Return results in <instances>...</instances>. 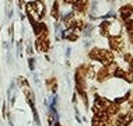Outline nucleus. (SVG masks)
Instances as JSON below:
<instances>
[{
  "instance_id": "nucleus-1",
  "label": "nucleus",
  "mask_w": 133,
  "mask_h": 126,
  "mask_svg": "<svg viewBox=\"0 0 133 126\" xmlns=\"http://www.w3.org/2000/svg\"><path fill=\"white\" fill-rule=\"evenodd\" d=\"M108 44L112 52L122 53L125 49V41L122 38V35H109L108 37Z\"/></svg>"
},
{
  "instance_id": "nucleus-2",
  "label": "nucleus",
  "mask_w": 133,
  "mask_h": 126,
  "mask_svg": "<svg viewBox=\"0 0 133 126\" xmlns=\"http://www.w3.org/2000/svg\"><path fill=\"white\" fill-rule=\"evenodd\" d=\"M97 60H98L101 64H104V66H107V64H109L111 62H115L114 52L112 50H108V49H99Z\"/></svg>"
},
{
  "instance_id": "nucleus-3",
  "label": "nucleus",
  "mask_w": 133,
  "mask_h": 126,
  "mask_svg": "<svg viewBox=\"0 0 133 126\" xmlns=\"http://www.w3.org/2000/svg\"><path fill=\"white\" fill-rule=\"evenodd\" d=\"M133 122V112L128 111V112H122L118 115L116 118V126H129Z\"/></svg>"
},
{
  "instance_id": "nucleus-4",
  "label": "nucleus",
  "mask_w": 133,
  "mask_h": 126,
  "mask_svg": "<svg viewBox=\"0 0 133 126\" xmlns=\"http://www.w3.org/2000/svg\"><path fill=\"white\" fill-rule=\"evenodd\" d=\"M35 48L39 53H46L51 48V42H49L48 37H39L35 41Z\"/></svg>"
},
{
  "instance_id": "nucleus-5",
  "label": "nucleus",
  "mask_w": 133,
  "mask_h": 126,
  "mask_svg": "<svg viewBox=\"0 0 133 126\" xmlns=\"http://www.w3.org/2000/svg\"><path fill=\"white\" fill-rule=\"evenodd\" d=\"M108 105H109V101L104 97L95 94V101H94V107H92V112L95 111H101V109H107Z\"/></svg>"
},
{
  "instance_id": "nucleus-6",
  "label": "nucleus",
  "mask_w": 133,
  "mask_h": 126,
  "mask_svg": "<svg viewBox=\"0 0 133 126\" xmlns=\"http://www.w3.org/2000/svg\"><path fill=\"white\" fill-rule=\"evenodd\" d=\"M71 7H73L74 13H85L88 9V0H73L71 3Z\"/></svg>"
},
{
  "instance_id": "nucleus-7",
  "label": "nucleus",
  "mask_w": 133,
  "mask_h": 126,
  "mask_svg": "<svg viewBox=\"0 0 133 126\" xmlns=\"http://www.w3.org/2000/svg\"><path fill=\"white\" fill-rule=\"evenodd\" d=\"M119 16H121V18L123 20V21L132 18V16H133V7H132V4L122 6L121 9H119Z\"/></svg>"
},
{
  "instance_id": "nucleus-8",
  "label": "nucleus",
  "mask_w": 133,
  "mask_h": 126,
  "mask_svg": "<svg viewBox=\"0 0 133 126\" xmlns=\"http://www.w3.org/2000/svg\"><path fill=\"white\" fill-rule=\"evenodd\" d=\"M105 111L109 114V116H112V115H116L118 112H121V105L114 101V102H109V105H108V108Z\"/></svg>"
},
{
  "instance_id": "nucleus-9",
  "label": "nucleus",
  "mask_w": 133,
  "mask_h": 126,
  "mask_svg": "<svg viewBox=\"0 0 133 126\" xmlns=\"http://www.w3.org/2000/svg\"><path fill=\"white\" fill-rule=\"evenodd\" d=\"M99 34L102 37H109V21H102L99 24Z\"/></svg>"
},
{
  "instance_id": "nucleus-10",
  "label": "nucleus",
  "mask_w": 133,
  "mask_h": 126,
  "mask_svg": "<svg viewBox=\"0 0 133 126\" xmlns=\"http://www.w3.org/2000/svg\"><path fill=\"white\" fill-rule=\"evenodd\" d=\"M109 77H111V76L108 74V71H107L105 67H102V69L95 74V78H97V80H98L99 83H104V81L107 80V78H109Z\"/></svg>"
},
{
  "instance_id": "nucleus-11",
  "label": "nucleus",
  "mask_w": 133,
  "mask_h": 126,
  "mask_svg": "<svg viewBox=\"0 0 133 126\" xmlns=\"http://www.w3.org/2000/svg\"><path fill=\"white\" fill-rule=\"evenodd\" d=\"M118 67H119V66H118L115 62H111L109 64H107V66H105V69H107V71H108V74H109V76H114V73L118 70Z\"/></svg>"
},
{
  "instance_id": "nucleus-12",
  "label": "nucleus",
  "mask_w": 133,
  "mask_h": 126,
  "mask_svg": "<svg viewBox=\"0 0 133 126\" xmlns=\"http://www.w3.org/2000/svg\"><path fill=\"white\" fill-rule=\"evenodd\" d=\"M59 14H60L59 13V2L56 0V2L53 3V6H52V17L55 20H59Z\"/></svg>"
},
{
  "instance_id": "nucleus-13",
  "label": "nucleus",
  "mask_w": 133,
  "mask_h": 126,
  "mask_svg": "<svg viewBox=\"0 0 133 126\" xmlns=\"http://www.w3.org/2000/svg\"><path fill=\"white\" fill-rule=\"evenodd\" d=\"M125 74H126V71L122 69V67H118V70L114 73V77H115V78H122V80H123Z\"/></svg>"
},
{
  "instance_id": "nucleus-14",
  "label": "nucleus",
  "mask_w": 133,
  "mask_h": 126,
  "mask_svg": "<svg viewBox=\"0 0 133 126\" xmlns=\"http://www.w3.org/2000/svg\"><path fill=\"white\" fill-rule=\"evenodd\" d=\"M98 50L99 48H92L91 50H90V53H88V57L91 60H97V57H98Z\"/></svg>"
},
{
  "instance_id": "nucleus-15",
  "label": "nucleus",
  "mask_w": 133,
  "mask_h": 126,
  "mask_svg": "<svg viewBox=\"0 0 133 126\" xmlns=\"http://www.w3.org/2000/svg\"><path fill=\"white\" fill-rule=\"evenodd\" d=\"M130 94H132V92H126V94H125L123 97H119V98L115 100V102L119 104V105H121V104H123V102H126V101L129 100V97H130Z\"/></svg>"
},
{
  "instance_id": "nucleus-16",
  "label": "nucleus",
  "mask_w": 133,
  "mask_h": 126,
  "mask_svg": "<svg viewBox=\"0 0 133 126\" xmlns=\"http://www.w3.org/2000/svg\"><path fill=\"white\" fill-rule=\"evenodd\" d=\"M123 80L128 81V83H133V74L130 73V71H126V74H125Z\"/></svg>"
},
{
  "instance_id": "nucleus-17",
  "label": "nucleus",
  "mask_w": 133,
  "mask_h": 126,
  "mask_svg": "<svg viewBox=\"0 0 133 126\" xmlns=\"http://www.w3.org/2000/svg\"><path fill=\"white\" fill-rule=\"evenodd\" d=\"M122 59H123L125 62H128V63H129V62H130V60L133 59V56L130 55V53H125V55L122 56Z\"/></svg>"
},
{
  "instance_id": "nucleus-18",
  "label": "nucleus",
  "mask_w": 133,
  "mask_h": 126,
  "mask_svg": "<svg viewBox=\"0 0 133 126\" xmlns=\"http://www.w3.org/2000/svg\"><path fill=\"white\" fill-rule=\"evenodd\" d=\"M129 71H130V73L133 74V59L130 60V62H129Z\"/></svg>"
},
{
  "instance_id": "nucleus-19",
  "label": "nucleus",
  "mask_w": 133,
  "mask_h": 126,
  "mask_svg": "<svg viewBox=\"0 0 133 126\" xmlns=\"http://www.w3.org/2000/svg\"><path fill=\"white\" fill-rule=\"evenodd\" d=\"M129 105H130V108H132V109H133V97H132V94H130V97H129Z\"/></svg>"
},
{
  "instance_id": "nucleus-20",
  "label": "nucleus",
  "mask_w": 133,
  "mask_h": 126,
  "mask_svg": "<svg viewBox=\"0 0 133 126\" xmlns=\"http://www.w3.org/2000/svg\"><path fill=\"white\" fill-rule=\"evenodd\" d=\"M128 35H129V41H130V44L133 45V32H129Z\"/></svg>"
},
{
  "instance_id": "nucleus-21",
  "label": "nucleus",
  "mask_w": 133,
  "mask_h": 126,
  "mask_svg": "<svg viewBox=\"0 0 133 126\" xmlns=\"http://www.w3.org/2000/svg\"><path fill=\"white\" fill-rule=\"evenodd\" d=\"M56 126H62V125H60V123H56Z\"/></svg>"
}]
</instances>
